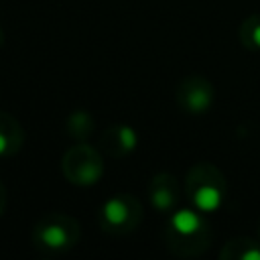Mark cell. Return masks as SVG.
<instances>
[{
    "label": "cell",
    "mask_w": 260,
    "mask_h": 260,
    "mask_svg": "<svg viewBox=\"0 0 260 260\" xmlns=\"http://www.w3.org/2000/svg\"><path fill=\"white\" fill-rule=\"evenodd\" d=\"M185 193L191 201V207H195L201 213H213L221 207L228 183L223 173L213 162H195L185 177Z\"/></svg>",
    "instance_id": "7a4b0ae2"
},
{
    "label": "cell",
    "mask_w": 260,
    "mask_h": 260,
    "mask_svg": "<svg viewBox=\"0 0 260 260\" xmlns=\"http://www.w3.org/2000/svg\"><path fill=\"white\" fill-rule=\"evenodd\" d=\"M213 85L203 75H187L179 81L175 89V100L179 108L191 116H203L213 104Z\"/></svg>",
    "instance_id": "8992f818"
},
{
    "label": "cell",
    "mask_w": 260,
    "mask_h": 260,
    "mask_svg": "<svg viewBox=\"0 0 260 260\" xmlns=\"http://www.w3.org/2000/svg\"><path fill=\"white\" fill-rule=\"evenodd\" d=\"M165 244L179 258H197L211 244V228L195 207L175 209L165 228Z\"/></svg>",
    "instance_id": "6da1fadb"
},
{
    "label": "cell",
    "mask_w": 260,
    "mask_h": 260,
    "mask_svg": "<svg viewBox=\"0 0 260 260\" xmlns=\"http://www.w3.org/2000/svg\"><path fill=\"white\" fill-rule=\"evenodd\" d=\"M24 144V130L18 120L0 110V158L14 156Z\"/></svg>",
    "instance_id": "9c48e42d"
},
{
    "label": "cell",
    "mask_w": 260,
    "mask_h": 260,
    "mask_svg": "<svg viewBox=\"0 0 260 260\" xmlns=\"http://www.w3.org/2000/svg\"><path fill=\"white\" fill-rule=\"evenodd\" d=\"M2 43H4V32H2V28H0V47H2Z\"/></svg>",
    "instance_id": "5bb4252c"
},
{
    "label": "cell",
    "mask_w": 260,
    "mask_h": 260,
    "mask_svg": "<svg viewBox=\"0 0 260 260\" xmlns=\"http://www.w3.org/2000/svg\"><path fill=\"white\" fill-rule=\"evenodd\" d=\"M79 236H81L79 221L61 211L45 213L35 223L32 234H30L35 248L45 256L69 252L79 242Z\"/></svg>",
    "instance_id": "3957f363"
},
{
    "label": "cell",
    "mask_w": 260,
    "mask_h": 260,
    "mask_svg": "<svg viewBox=\"0 0 260 260\" xmlns=\"http://www.w3.org/2000/svg\"><path fill=\"white\" fill-rule=\"evenodd\" d=\"M258 236H260V228H258Z\"/></svg>",
    "instance_id": "9a60e30c"
},
{
    "label": "cell",
    "mask_w": 260,
    "mask_h": 260,
    "mask_svg": "<svg viewBox=\"0 0 260 260\" xmlns=\"http://www.w3.org/2000/svg\"><path fill=\"white\" fill-rule=\"evenodd\" d=\"M6 201H8V197H6V189H4V185L0 183V215H2L4 209H6Z\"/></svg>",
    "instance_id": "4fadbf2b"
},
{
    "label": "cell",
    "mask_w": 260,
    "mask_h": 260,
    "mask_svg": "<svg viewBox=\"0 0 260 260\" xmlns=\"http://www.w3.org/2000/svg\"><path fill=\"white\" fill-rule=\"evenodd\" d=\"M219 258L221 260H260V242L246 236L232 238L219 250Z\"/></svg>",
    "instance_id": "30bf717a"
},
{
    "label": "cell",
    "mask_w": 260,
    "mask_h": 260,
    "mask_svg": "<svg viewBox=\"0 0 260 260\" xmlns=\"http://www.w3.org/2000/svg\"><path fill=\"white\" fill-rule=\"evenodd\" d=\"M240 43L248 51H260V14H250L242 20L238 30Z\"/></svg>",
    "instance_id": "7c38bea8"
},
{
    "label": "cell",
    "mask_w": 260,
    "mask_h": 260,
    "mask_svg": "<svg viewBox=\"0 0 260 260\" xmlns=\"http://www.w3.org/2000/svg\"><path fill=\"white\" fill-rule=\"evenodd\" d=\"M61 171L69 183H73L77 187H89L102 179L104 160H102V154L93 146L79 142V144L67 148V152L63 154Z\"/></svg>",
    "instance_id": "5b68a950"
},
{
    "label": "cell",
    "mask_w": 260,
    "mask_h": 260,
    "mask_svg": "<svg viewBox=\"0 0 260 260\" xmlns=\"http://www.w3.org/2000/svg\"><path fill=\"white\" fill-rule=\"evenodd\" d=\"M138 144V134L132 126L128 124H112L104 130L100 136V146L102 150L112 156V158H122L128 156Z\"/></svg>",
    "instance_id": "ba28073f"
},
{
    "label": "cell",
    "mask_w": 260,
    "mask_h": 260,
    "mask_svg": "<svg viewBox=\"0 0 260 260\" xmlns=\"http://www.w3.org/2000/svg\"><path fill=\"white\" fill-rule=\"evenodd\" d=\"M142 221V203L132 193H116L100 209V225L106 234L126 236Z\"/></svg>",
    "instance_id": "277c9868"
},
{
    "label": "cell",
    "mask_w": 260,
    "mask_h": 260,
    "mask_svg": "<svg viewBox=\"0 0 260 260\" xmlns=\"http://www.w3.org/2000/svg\"><path fill=\"white\" fill-rule=\"evenodd\" d=\"M93 126H95V122H93L91 114L85 112V110H75V112H71L69 118H67V122H65L67 134L73 136V138H77L79 142H83V140L93 132Z\"/></svg>",
    "instance_id": "8fae6325"
},
{
    "label": "cell",
    "mask_w": 260,
    "mask_h": 260,
    "mask_svg": "<svg viewBox=\"0 0 260 260\" xmlns=\"http://www.w3.org/2000/svg\"><path fill=\"white\" fill-rule=\"evenodd\" d=\"M150 205L160 213H173L181 199V189L171 173H156L148 183Z\"/></svg>",
    "instance_id": "52a82bcc"
}]
</instances>
